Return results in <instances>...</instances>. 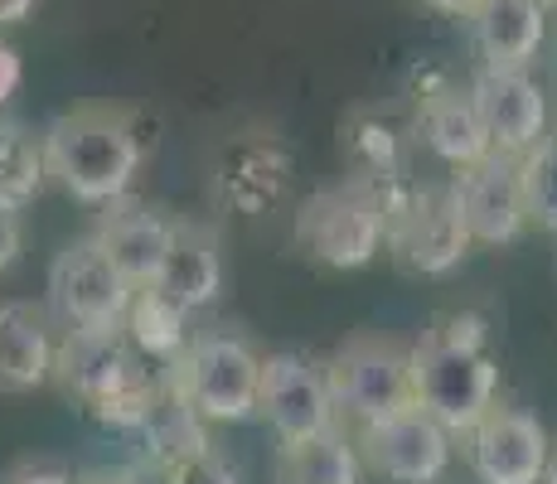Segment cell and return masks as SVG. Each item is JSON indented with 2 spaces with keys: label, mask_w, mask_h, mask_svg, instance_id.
Masks as SVG:
<instances>
[{
  "label": "cell",
  "mask_w": 557,
  "mask_h": 484,
  "mask_svg": "<svg viewBox=\"0 0 557 484\" xmlns=\"http://www.w3.org/2000/svg\"><path fill=\"white\" fill-rule=\"evenodd\" d=\"M412 402L456 440L499 402V363L490 353V325L475 310L432 320L412 344Z\"/></svg>",
  "instance_id": "1"
},
{
  "label": "cell",
  "mask_w": 557,
  "mask_h": 484,
  "mask_svg": "<svg viewBox=\"0 0 557 484\" xmlns=\"http://www.w3.org/2000/svg\"><path fill=\"white\" fill-rule=\"evenodd\" d=\"M49 179L69 199L107 209L126 199L146 165L141 126L122 107H73L45 126Z\"/></svg>",
  "instance_id": "2"
},
{
  "label": "cell",
  "mask_w": 557,
  "mask_h": 484,
  "mask_svg": "<svg viewBox=\"0 0 557 484\" xmlns=\"http://www.w3.org/2000/svg\"><path fill=\"white\" fill-rule=\"evenodd\" d=\"M53 378L63 383V393L92 422L116 426V432H136L141 417L151 412L165 369H151V359L122 330H107V335H73V330H63Z\"/></svg>",
  "instance_id": "3"
},
{
  "label": "cell",
  "mask_w": 557,
  "mask_h": 484,
  "mask_svg": "<svg viewBox=\"0 0 557 484\" xmlns=\"http://www.w3.org/2000/svg\"><path fill=\"white\" fill-rule=\"evenodd\" d=\"M296 243L310 262L330 272H359L388 243V213L373 185L349 175L345 185L315 189L296 209Z\"/></svg>",
  "instance_id": "4"
},
{
  "label": "cell",
  "mask_w": 557,
  "mask_h": 484,
  "mask_svg": "<svg viewBox=\"0 0 557 484\" xmlns=\"http://www.w3.org/2000/svg\"><path fill=\"white\" fill-rule=\"evenodd\" d=\"M165 378L209 426L248 422L257 417L262 353L233 330H209V335H189L185 353L165 369Z\"/></svg>",
  "instance_id": "5"
},
{
  "label": "cell",
  "mask_w": 557,
  "mask_h": 484,
  "mask_svg": "<svg viewBox=\"0 0 557 484\" xmlns=\"http://www.w3.org/2000/svg\"><path fill=\"white\" fill-rule=\"evenodd\" d=\"M383 213H388V243H383V252L407 276H451L470 257V247H475L466 219H460L451 185L446 189L398 185L383 194Z\"/></svg>",
  "instance_id": "6"
},
{
  "label": "cell",
  "mask_w": 557,
  "mask_h": 484,
  "mask_svg": "<svg viewBox=\"0 0 557 484\" xmlns=\"http://www.w3.org/2000/svg\"><path fill=\"white\" fill-rule=\"evenodd\" d=\"M325 383L335 397L339 426H373L412 402V349L383 335L345 339L325 363Z\"/></svg>",
  "instance_id": "7"
},
{
  "label": "cell",
  "mask_w": 557,
  "mask_h": 484,
  "mask_svg": "<svg viewBox=\"0 0 557 484\" xmlns=\"http://www.w3.org/2000/svg\"><path fill=\"white\" fill-rule=\"evenodd\" d=\"M136 286L112 266V257L98 247V238L69 243L49 266V306L73 335H107L122 330L126 306H132Z\"/></svg>",
  "instance_id": "8"
},
{
  "label": "cell",
  "mask_w": 557,
  "mask_h": 484,
  "mask_svg": "<svg viewBox=\"0 0 557 484\" xmlns=\"http://www.w3.org/2000/svg\"><path fill=\"white\" fill-rule=\"evenodd\" d=\"M257 417H267V426H272V436L282 446H296V440H310L330 432V426H339L335 397H330V383H325V363L292 349L262 353Z\"/></svg>",
  "instance_id": "9"
},
{
  "label": "cell",
  "mask_w": 557,
  "mask_h": 484,
  "mask_svg": "<svg viewBox=\"0 0 557 484\" xmlns=\"http://www.w3.org/2000/svg\"><path fill=\"white\" fill-rule=\"evenodd\" d=\"M359 460L388 484H436L451 470L456 436L446 432L436 417H426L422 407H403V412L383 417L373 426L355 432Z\"/></svg>",
  "instance_id": "10"
},
{
  "label": "cell",
  "mask_w": 557,
  "mask_h": 484,
  "mask_svg": "<svg viewBox=\"0 0 557 484\" xmlns=\"http://www.w3.org/2000/svg\"><path fill=\"white\" fill-rule=\"evenodd\" d=\"M466 456L480 484H543L553 460V440L543 422L523 407L495 402L466 436Z\"/></svg>",
  "instance_id": "11"
},
{
  "label": "cell",
  "mask_w": 557,
  "mask_h": 484,
  "mask_svg": "<svg viewBox=\"0 0 557 484\" xmlns=\"http://www.w3.org/2000/svg\"><path fill=\"white\" fill-rule=\"evenodd\" d=\"M475 112L485 122L495 156H529L539 141H548V92L529 69H480L470 83Z\"/></svg>",
  "instance_id": "12"
},
{
  "label": "cell",
  "mask_w": 557,
  "mask_h": 484,
  "mask_svg": "<svg viewBox=\"0 0 557 484\" xmlns=\"http://www.w3.org/2000/svg\"><path fill=\"white\" fill-rule=\"evenodd\" d=\"M451 194L460 203V219H466L475 247H509L523 238L529 228V209H523V185H519V160L495 156L456 170Z\"/></svg>",
  "instance_id": "13"
},
{
  "label": "cell",
  "mask_w": 557,
  "mask_h": 484,
  "mask_svg": "<svg viewBox=\"0 0 557 484\" xmlns=\"http://www.w3.org/2000/svg\"><path fill=\"white\" fill-rule=\"evenodd\" d=\"M292 189V150L267 132H248L219 156V194L238 213H267Z\"/></svg>",
  "instance_id": "14"
},
{
  "label": "cell",
  "mask_w": 557,
  "mask_h": 484,
  "mask_svg": "<svg viewBox=\"0 0 557 484\" xmlns=\"http://www.w3.org/2000/svg\"><path fill=\"white\" fill-rule=\"evenodd\" d=\"M53 359H59V339L49 310L35 300H0V393H39L53 383Z\"/></svg>",
  "instance_id": "15"
},
{
  "label": "cell",
  "mask_w": 557,
  "mask_h": 484,
  "mask_svg": "<svg viewBox=\"0 0 557 484\" xmlns=\"http://www.w3.org/2000/svg\"><path fill=\"white\" fill-rule=\"evenodd\" d=\"M170 233H175V223H170L160 209H151V203L116 199V203H107V213H102V223H98V233H92V238H98V247L112 257L116 272L141 290V286L156 282L160 262H165Z\"/></svg>",
  "instance_id": "16"
},
{
  "label": "cell",
  "mask_w": 557,
  "mask_h": 484,
  "mask_svg": "<svg viewBox=\"0 0 557 484\" xmlns=\"http://www.w3.org/2000/svg\"><path fill=\"white\" fill-rule=\"evenodd\" d=\"M165 300L185 306L189 315L223 296V243L209 223H175L165 247V262H160L156 282Z\"/></svg>",
  "instance_id": "17"
},
{
  "label": "cell",
  "mask_w": 557,
  "mask_h": 484,
  "mask_svg": "<svg viewBox=\"0 0 557 484\" xmlns=\"http://www.w3.org/2000/svg\"><path fill=\"white\" fill-rule=\"evenodd\" d=\"M412 132H417V141L451 170H466L490 156V136H485V122H480L470 88H451L446 83L436 92H422Z\"/></svg>",
  "instance_id": "18"
},
{
  "label": "cell",
  "mask_w": 557,
  "mask_h": 484,
  "mask_svg": "<svg viewBox=\"0 0 557 484\" xmlns=\"http://www.w3.org/2000/svg\"><path fill=\"white\" fill-rule=\"evenodd\" d=\"M470 29H475L480 69H529L548 35V5L543 0H480Z\"/></svg>",
  "instance_id": "19"
},
{
  "label": "cell",
  "mask_w": 557,
  "mask_h": 484,
  "mask_svg": "<svg viewBox=\"0 0 557 484\" xmlns=\"http://www.w3.org/2000/svg\"><path fill=\"white\" fill-rule=\"evenodd\" d=\"M359 475L363 460L345 426H330V432L310 440L282 446V460H276V480L282 484H359Z\"/></svg>",
  "instance_id": "20"
},
{
  "label": "cell",
  "mask_w": 557,
  "mask_h": 484,
  "mask_svg": "<svg viewBox=\"0 0 557 484\" xmlns=\"http://www.w3.org/2000/svg\"><path fill=\"white\" fill-rule=\"evenodd\" d=\"M122 335L132 339L156 369H170L189 344V310L175 306V300H165L156 286H141L132 296V306H126Z\"/></svg>",
  "instance_id": "21"
},
{
  "label": "cell",
  "mask_w": 557,
  "mask_h": 484,
  "mask_svg": "<svg viewBox=\"0 0 557 484\" xmlns=\"http://www.w3.org/2000/svg\"><path fill=\"white\" fill-rule=\"evenodd\" d=\"M403 126L383 112H355L345 126V150L355 160V179L373 189L403 185Z\"/></svg>",
  "instance_id": "22"
},
{
  "label": "cell",
  "mask_w": 557,
  "mask_h": 484,
  "mask_svg": "<svg viewBox=\"0 0 557 484\" xmlns=\"http://www.w3.org/2000/svg\"><path fill=\"white\" fill-rule=\"evenodd\" d=\"M203 417L195 412V407L180 397V387L170 383V378H160V393H156V402H151V412L141 417V440H146V456H151V470L160 466H170L175 456H185V450H195L209 440V432H203Z\"/></svg>",
  "instance_id": "23"
},
{
  "label": "cell",
  "mask_w": 557,
  "mask_h": 484,
  "mask_svg": "<svg viewBox=\"0 0 557 484\" xmlns=\"http://www.w3.org/2000/svg\"><path fill=\"white\" fill-rule=\"evenodd\" d=\"M45 185H49L45 132H29L15 116H0V203L25 209Z\"/></svg>",
  "instance_id": "24"
},
{
  "label": "cell",
  "mask_w": 557,
  "mask_h": 484,
  "mask_svg": "<svg viewBox=\"0 0 557 484\" xmlns=\"http://www.w3.org/2000/svg\"><path fill=\"white\" fill-rule=\"evenodd\" d=\"M519 185L529 223H539L543 233H557V136L519 156Z\"/></svg>",
  "instance_id": "25"
},
{
  "label": "cell",
  "mask_w": 557,
  "mask_h": 484,
  "mask_svg": "<svg viewBox=\"0 0 557 484\" xmlns=\"http://www.w3.org/2000/svg\"><path fill=\"white\" fill-rule=\"evenodd\" d=\"M160 484H238V470H233V460L223 456L213 440H203V446L185 450V456H175L170 466L156 470Z\"/></svg>",
  "instance_id": "26"
},
{
  "label": "cell",
  "mask_w": 557,
  "mask_h": 484,
  "mask_svg": "<svg viewBox=\"0 0 557 484\" xmlns=\"http://www.w3.org/2000/svg\"><path fill=\"white\" fill-rule=\"evenodd\" d=\"M20 247H25V223H20L15 203H0V276L20 262Z\"/></svg>",
  "instance_id": "27"
},
{
  "label": "cell",
  "mask_w": 557,
  "mask_h": 484,
  "mask_svg": "<svg viewBox=\"0 0 557 484\" xmlns=\"http://www.w3.org/2000/svg\"><path fill=\"white\" fill-rule=\"evenodd\" d=\"M5 484H73V475L63 466H53V460H29V466H20Z\"/></svg>",
  "instance_id": "28"
},
{
  "label": "cell",
  "mask_w": 557,
  "mask_h": 484,
  "mask_svg": "<svg viewBox=\"0 0 557 484\" xmlns=\"http://www.w3.org/2000/svg\"><path fill=\"white\" fill-rule=\"evenodd\" d=\"M20 78H25V73H20V53L10 45H0V107L20 92Z\"/></svg>",
  "instance_id": "29"
},
{
  "label": "cell",
  "mask_w": 557,
  "mask_h": 484,
  "mask_svg": "<svg viewBox=\"0 0 557 484\" xmlns=\"http://www.w3.org/2000/svg\"><path fill=\"white\" fill-rule=\"evenodd\" d=\"M417 5L436 10V15H451V20H470L480 10V0H417Z\"/></svg>",
  "instance_id": "30"
},
{
  "label": "cell",
  "mask_w": 557,
  "mask_h": 484,
  "mask_svg": "<svg viewBox=\"0 0 557 484\" xmlns=\"http://www.w3.org/2000/svg\"><path fill=\"white\" fill-rule=\"evenodd\" d=\"M35 5H39V0H0V29L25 25V20L35 15Z\"/></svg>",
  "instance_id": "31"
},
{
  "label": "cell",
  "mask_w": 557,
  "mask_h": 484,
  "mask_svg": "<svg viewBox=\"0 0 557 484\" xmlns=\"http://www.w3.org/2000/svg\"><path fill=\"white\" fill-rule=\"evenodd\" d=\"M83 484H146V480H141V470H98V475Z\"/></svg>",
  "instance_id": "32"
},
{
  "label": "cell",
  "mask_w": 557,
  "mask_h": 484,
  "mask_svg": "<svg viewBox=\"0 0 557 484\" xmlns=\"http://www.w3.org/2000/svg\"><path fill=\"white\" fill-rule=\"evenodd\" d=\"M543 484H557V450H553V460H548V475H543Z\"/></svg>",
  "instance_id": "33"
},
{
  "label": "cell",
  "mask_w": 557,
  "mask_h": 484,
  "mask_svg": "<svg viewBox=\"0 0 557 484\" xmlns=\"http://www.w3.org/2000/svg\"><path fill=\"white\" fill-rule=\"evenodd\" d=\"M543 5H548V10H557V0H543Z\"/></svg>",
  "instance_id": "34"
}]
</instances>
